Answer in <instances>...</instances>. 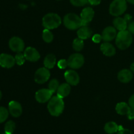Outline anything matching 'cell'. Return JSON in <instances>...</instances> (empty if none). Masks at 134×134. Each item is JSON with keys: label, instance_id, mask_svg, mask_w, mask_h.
<instances>
[{"label": "cell", "instance_id": "cell-13", "mask_svg": "<svg viewBox=\"0 0 134 134\" xmlns=\"http://www.w3.org/2000/svg\"><path fill=\"white\" fill-rule=\"evenodd\" d=\"M9 112L13 117H19L22 113V105L18 102L11 101L9 103Z\"/></svg>", "mask_w": 134, "mask_h": 134}, {"label": "cell", "instance_id": "cell-29", "mask_svg": "<svg viewBox=\"0 0 134 134\" xmlns=\"http://www.w3.org/2000/svg\"><path fill=\"white\" fill-rule=\"evenodd\" d=\"M15 61L16 63L18 64V65H22L24 64L25 62V56L23 54H22L21 52H18L17 53V54L15 56Z\"/></svg>", "mask_w": 134, "mask_h": 134}, {"label": "cell", "instance_id": "cell-4", "mask_svg": "<svg viewBox=\"0 0 134 134\" xmlns=\"http://www.w3.org/2000/svg\"><path fill=\"white\" fill-rule=\"evenodd\" d=\"M62 23V19L56 13H48L43 18V25L45 29L52 30L57 28Z\"/></svg>", "mask_w": 134, "mask_h": 134}, {"label": "cell", "instance_id": "cell-6", "mask_svg": "<svg viewBox=\"0 0 134 134\" xmlns=\"http://www.w3.org/2000/svg\"><path fill=\"white\" fill-rule=\"evenodd\" d=\"M85 58L83 56L79 53L73 54L69 56L68 60V66L71 69H79L83 65Z\"/></svg>", "mask_w": 134, "mask_h": 134}, {"label": "cell", "instance_id": "cell-28", "mask_svg": "<svg viewBox=\"0 0 134 134\" xmlns=\"http://www.w3.org/2000/svg\"><path fill=\"white\" fill-rule=\"evenodd\" d=\"M59 86L60 85H59L58 81L57 79H52L50 81L49 85H48V89L52 93H54L55 92L57 91Z\"/></svg>", "mask_w": 134, "mask_h": 134}, {"label": "cell", "instance_id": "cell-37", "mask_svg": "<svg viewBox=\"0 0 134 134\" xmlns=\"http://www.w3.org/2000/svg\"><path fill=\"white\" fill-rule=\"evenodd\" d=\"M127 116H128V118L129 120H133L134 119V110L133 109H132V111H130V113L127 115Z\"/></svg>", "mask_w": 134, "mask_h": 134}, {"label": "cell", "instance_id": "cell-33", "mask_svg": "<svg viewBox=\"0 0 134 134\" xmlns=\"http://www.w3.org/2000/svg\"><path fill=\"white\" fill-rule=\"evenodd\" d=\"M102 35H99V34H95L92 37L93 41L96 43H99V42L102 41Z\"/></svg>", "mask_w": 134, "mask_h": 134}, {"label": "cell", "instance_id": "cell-36", "mask_svg": "<svg viewBox=\"0 0 134 134\" xmlns=\"http://www.w3.org/2000/svg\"><path fill=\"white\" fill-rule=\"evenodd\" d=\"M129 105L132 109L134 110V94L130 97L129 99Z\"/></svg>", "mask_w": 134, "mask_h": 134}, {"label": "cell", "instance_id": "cell-26", "mask_svg": "<svg viewBox=\"0 0 134 134\" xmlns=\"http://www.w3.org/2000/svg\"><path fill=\"white\" fill-rule=\"evenodd\" d=\"M54 36L51 31L48 29H45L43 31V39L46 43H51L53 41Z\"/></svg>", "mask_w": 134, "mask_h": 134}, {"label": "cell", "instance_id": "cell-20", "mask_svg": "<svg viewBox=\"0 0 134 134\" xmlns=\"http://www.w3.org/2000/svg\"><path fill=\"white\" fill-rule=\"evenodd\" d=\"M71 92V86L68 83H63L60 85L57 90V96L61 98L68 96Z\"/></svg>", "mask_w": 134, "mask_h": 134}, {"label": "cell", "instance_id": "cell-34", "mask_svg": "<svg viewBox=\"0 0 134 134\" xmlns=\"http://www.w3.org/2000/svg\"><path fill=\"white\" fill-rule=\"evenodd\" d=\"M128 31H129L131 34L134 35V22H130V23L128 24Z\"/></svg>", "mask_w": 134, "mask_h": 134}, {"label": "cell", "instance_id": "cell-35", "mask_svg": "<svg viewBox=\"0 0 134 134\" xmlns=\"http://www.w3.org/2000/svg\"><path fill=\"white\" fill-rule=\"evenodd\" d=\"M102 0H88V3L92 5H98L100 4Z\"/></svg>", "mask_w": 134, "mask_h": 134}, {"label": "cell", "instance_id": "cell-5", "mask_svg": "<svg viewBox=\"0 0 134 134\" xmlns=\"http://www.w3.org/2000/svg\"><path fill=\"white\" fill-rule=\"evenodd\" d=\"M126 9V0H114L110 5L109 13L111 15L119 16L124 14Z\"/></svg>", "mask_w": 134, "mask_h": 134}, {"label": "cell", "instance_id": "cell-18", "mask_svg": "<svg viewBox=\"0 0 134 134\" xmlns=\"http://www.w3.org/2000/svg\"><path fill=\"white\" fill-rule=\"evenodd\" d=\"M79 38L81 39H86L92 35V30L87 26H82L77 31Z\"/></svg>", "mask_w": 134, "mask_h": 134}, {"label": "cell", "instance_id": "cell-24", "mask_svg": "<svg viewBox=\"0 0 134 134\" xmlns=\"http://www.w3.org/2000/svg\"><path fill=\"white\" fill-rule=\"evenodd\" d=\"M15 123L13 120H9V121L7 122L5 125V128H4L5 133L7 134H13L15 130Z\"/></svg>", "mask_w": 134, "mask_h": 134}, {"label": "cell", "instance_id": "cell-32", "mask_svg": "<svg viewBox=\"0 0 134 134\" xmlns=\"http://www.w3.org/2000/svg\"><path fill=\"white\" fill-rule=\"evenodd\" d=\"M117 134H133L132 131L128 129H124L122 128V126H119V131H118Z\"/></svg>", "mask_w": 134, "mask_h": 134}, {"label": "cell", "instance_id": "cell-21", "mask_svg": "<svg viewBox=\"0 0 134 134\" xmlns=\"http://www.w3.org/2000/svg\"><path fill=\"white\" fill-rule=\"evenodd\" d=\"M128 22L126 21V20L123 18L117 17L113 20V25L116 30L119 31H123L126 30L128 27Z\"/></svg>", "mask_w": 134, "mask_h": 134}, {"label": "cell", "instance_id": "cell-40", "mask_svg": "<svg viewBox=\"0 0 134 134\" xmlns=\"http://www.w3.org/2000/svg\"><path fill=\"white\" fill-rule=\"evenodd\" d=\"M126 1H128V3H130L134 5V0H126Z\"/></svg>", "mask_w": 134, "mask_h": 134}, {"label": "cell", "instance_id": "cell-11", "mask_svg": "<svg viewBox=\"0 0 134 134\" xmlns=\"http://www.w3.org/2000/svg\"><path fill=\"white\" fill-rule=\"evenodd\" d=\"M94 16V11L92 8L86 7L82 10L81 13V18L82 20V25L87 26L92 21Z\"/></svg>", "mask_w": 134, "mask_h": 134}, {"label": "cell", "instance_id": "cell-31", "mask_svg": "<svg viewBox=\"0 0 134 134\" xmlns=\"http://www.w3.org/2000/svg\"><path fill=\"white\" fill-rule=\"evenodd\" d=\"M68 61L66 60H59L58 62V67L60 69H65V68L68 67Z\"/></svg>", "mask_w": 134, "mask_h": 134}, {"label": "cell", "instance_id": "cell-22", "mask_svg": "<svg viewBox=\"0 0 134 134\" xmlns=\"http://www.w3.org/2000/svg\"><path fill=\"white\" fill-rule=\"evenodd\" d=\"M56 63V56L52 54L47 55L44 60V65L47 69H52L54 67Z\"/></svg>", "mask_w": 134, "mask_h": 134}, {"label": "cell", "instance_id": "cell-9", "mask_svg": "<svg viewBox=\"0 0 134 134\" xmlns=\"http://www.w3.org/2000/svg\"><path fill=\"white\" fill-rule=\"evenodd\" d=\"M15 58L13 56L8 54H0V66L4 68H11L15 64Z\"/></svg>", "mask_w": 134, "mask_h": 134}, {"label": "cell", "instance_id": "cell-30", "mask_svg": "<svg viewBox=\"0 0 134 134\" xmlns=\"http://www.w3.org/2000/svg\"><path fill=\"white\" fill-rule=\"evenodd\" d=\"M70 2L75 7H82L88 3V0H70Z\"/></svg>", "mask_w": 134, "mask_h": 134}, {"label": "cell", "instance_id": "cell-15", "mask_svg": "<svg viewBox=\"0 0 134 134\" xmlns=\"http://www.w3.org/2000/svg\"><path fill=\"white\" fill-rule=\"evenodd\" d=\"M117 35L116 29L115 27L109 26L104 29L102 34V39L105 42H109L116 38Z\"/></svg>", "mask_w": 134, "mask_h": 134}, {"label": "cell", "instance_id": "cell-23", "mask_svg": "<svg viewBox=\"0 0 134 134\" xmlns=\"http://www.w3.org/2000/svg\"><path fill=\"white\" fill-rule=\"evenodd\" d=\"M119 126L114 122H109L106 123L104 127L105 132L108 134H113L119 131Z\"/></svg>", "mask_w": 134, "mask_h": 134}, {"label": "cell", "instance_id": "cell-27", "mask_svg": "<svg viewBox=\"0 0 134 134\" xmlns=\"http://www.w3.org/2000/svg\"><path fill=\"white\" fill-rule=\"evenodd\" d=\"M9 111L4 107H0V124L4 122L9 116Z\"/></svg>", "mask_w": 134, "mask_h": 134}, {"label": "cell", "instance_id": "cell-1", "mask_svg": "<svg viewBox=\"0 0 134 134\" xmlns=\"http://www.w3.org/2000/svg\"><path fill=\"white\" fill-rule=\"evenodd\" d=\"M47 108L52 116H60L64 109V102L63 98H61L58 96L52 97L49 100Z\"/></svg>", "mask_w": 134, "mask_h": 134}, {"label": "cell", "instance_id": "cell-41", "mask_svg": "<svg viewBox=\"0 0 134 134\" xmlns=\"http://www.w3.org/2000/svg\"><path fill=\"white\" fill-rule=\"evenodd\" d=\"M1 98H2V93H1V91L0 90V100H1Z\"/></svg>", "mask_w": 134, "mask_h": 134}, {"label": "cell", "instance_id": "cell-43", "mask_svg": "<svg viewBox=\"0 0 134 134\" xmlns=\"http://www.w3.org/2000/svg\"><path fill=\"white\" fill-rule=\"evenodd\" d=\"M3 134H7V133H3Z\"/></svg>", "mask_w": 134, "mask_h": 134}, {"label": "cell", "instance_id": "cell-16", "mask_svg": "<svg viewBox=\"0 0 134 134\" xmlns=\"http://www.w3.org/2000/svg\"><path fill=\"white\" fill-rule=\"evenodd\" d=\"M133 79V73L129 69H122L118 73V79L122 83H128Z\"/></svg>", "mask_w": 134, "mask_h": 134}, {"label": "cell", "instance_id": "cell-19", "mask_svg": "<svg viewBox=\"0 0 134 134\" xmlns=\"http://www.w3.org/2000/svg\"><path fill=\"white\" fill-rule=\"evenodd\" d=\"M132 109L130 106L125 102H120L116 106V113L120 115H128Z\"/></svg>", "mask_w": 134, "mask_h": 134}, {"label": "cell", "instance_id": "cell-8", "mask_svg": "<svg viewBox=\"0 0 134 134\" xmlns=\"http://www.w3.org/2000/svg\"><path fill=\"white\" fill-rule=\"evenodd\" d=\"M9 48L13 52L18 53L24 50V42L21 38L18 37H13L9 40Z\"/></svg>", "mask_w": 134, "mask_h": 134}, {"label": "cell", "instance_id": "cell-14", "mask_svg": "<svg viewBox=\"0 0 134 134\" xmlns=\"http://www.w3.org/2000/svg\"><path fill=\"white\" fill-rule=\"evenodd\" d=\"M64 77L66 82L70 85L75 86L79 82V75L76 71L73 70H68L64 74Z\"/></svg>", "mask_w": 134, "mask_h": 134}, {"label": "cell", "instance_id": "cell-7", "mask_svg": "<svg viewBox=\"0 0 134 134\" xmlns=\"http://www.w3.org/2000/svg\"><path fill=\"white\" fill-rule=\"evenodd\" d=\"M51 73L47 68H41L36 71L34 76V80L38 84H43L50 78Z\"/></svg>", "mask_w": 134, "mask_h": 134}, {"label": "cell", "instance_id": "cell-10", "mask_svg": "<svg viewBox=\"0 0 134 134\" xmlns=\"http://www.w3.org/2000/svg\"><path fill=\"white\" fill-rule=\"evenodd\" d=\"M52 94L49 89H41L35 94V99L41 103H46L51 99Z\"/></svg>", "mask_w": 134, "mask_h": 134}, {"label": "cell", "instance_id": "cell-2", "mask_svg": "<svg viewBox=\"0 0 134 134\" xmlns=\"http://www.w3.org/2000/svg\"><path fill=\"white\" fill-rule=\"evenodd\" d=\"M133 41L132 35L128 30L119 31L116 37V44L120 50H125L131 45Z\"/></svg>", "mask_w": 134, "mask_h": 134}, {"label": "cell", "instance_id": "cell-39", "mask_svg": "<svg viewBox=\"0 0 134 134\" xmlns=\"http://www.w3.org/2000/svg\"><path fill=\"white\" fill-rule=\"evenodd\" d=\"M130 70L132 71V72H133L134 73V62L132 63L130 65Z\"/></svg>", "mask_w": 134, "mask_h": 134}, {"label": "cell", "instance_id": "cell-17", "mask_svg": "<svg viewBox=\"0 0 134 134\" xmlns=\"http://www.w3.org/2000/svg\"><path fill=\"white\" fill-rule=\"evenodd\" d=\"M101 51L104 55L107 56H113L116 53V50L114 46L109 42H105L101 45Z\"/></svg>", "mask_w": 134, "mask_h": 134}, {"label": "cell", "instance_id": "cell-25", "mask_svg": "<svg viewBox=\"0 0 134 134\" xmlns=\"http://www.w3.org/2000/svg\"><path fill=\"white\" fill-rule=\"evenodd\" d=\"M84 47V41L83 39L80 38H76L73 42V48L77 52L82 51Z\"/></svg>", "mask_w": 134, "mask_h": 134}, {"label": "cell", "instance_id": "cell-12", "mask_svg": "<svg viewBox=\"0 0 134 134\" xmlns=\"http://www.w3.org/2000/svg\"><path fill=\"white\" fill-rule=\"evenodd\" d=\"M24 55L26 60L30 62H32L38 61L40 58V54H39V52L33 47H27L24 52Z\"/></svg>", "mask_w": 134, "mask_h": 134}, {"label": "cell", "instance_id": "cell-3", "mask_svg": "<svg viewBox=\"0 0 134 134\" xmlns=\"http://www.w3.org/2000/svg\"><path fill=\"white\" fill-rule=\"evenodd\" d=\"M64 24L70 30H77L83 26L81 17L74 13H69L64 16Z\"/></svg>", "mask_w": 134, "mask_h": 134}, {"label": "cell", "instance_id": "cell-42", "mask_svg": "<svg viewBox=\"0 0 134 134\" xmlns=\"http://www.w3.org/2000/svg\"><path fill=\"white\" fill-rule=\"evenodd\" d=\"M57 1H62V0H57Z\"/></svg>", "mask_w": 134, "mask_h": 134}, {"label": "cell", "instance_id": "cell-38", "mask_svg": "<svg viewBox=\"0 0 134 134\" xmlns=\"http://www.w3.org/2000/svg\"><path fill=\"white\" fill-rule=\"evenodd\" d=\"M124 18L126 20V21L128 23H130V21H131V20H132V16L131 15H130L129 14H126L125 16H124Z\"/></svg>", "mask_w": 134, "mask_h": 134}]
</instances>
